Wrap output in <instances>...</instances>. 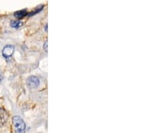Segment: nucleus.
I'll list each match as a JSON object with an SVG mask.
<instances>
[{
  "label": "nucleus",
  "instance_id": "nucleus-4",
  "mask_svg": "<svg viewBox=\"0 0 152 133\" xmlns=\"http://www.w3.org/2000/svg\"><path fill=\"white\" fill-rule=\"evenodd\" d=\"M14 52V47L13 45H6L3 49L2 55L5 58H9L11 57Z\"/></svg>",
  "mask_w": 152,
  "mask_h": 133
},
{
  "label": "nucleus",
  "instance_id": "nucleus-1",
  "mask_svg": "<svg viewBox=\"0 0 152 133\" xmlns=\"http://www.w3.org/2000/svg\"><path fill=\"white\" fill-rule=\"evenodd\" d=\"M12 122L16 132L20 133L24 132L25 129H26V124H25V122L22 120V118H21L18 116H16L13 117Z\"/></svg>",
  "mask_w": 152,
  "mask_h": 133
},
{
  "label": "nucleus",
  "instance_id": "nucleus-6",
  "mask_svg": "<svg viewBox=\"0 0 152 133\" xmlns=\"http://www.w3.org/2000/svg\"><path fill=\"white\" fill-rule=\"evenodd\" d=\"M10 26L11 27L14 28H18L20 26H22V22L21 21L18 20H13L10 22Z\"/></svg>",
  "mask_w": 152,
  "mask_h": 133
},
{
  "label": "nucleus",
  "instance_id": "nucleus-11",
  "mask_svg": "<svg viewBox=\"0 0 152 133\" xmlns=\"http://www.w3.org/2000/svg\"><path fill=\"white\" fill-rule=\"evenodd\" d=\"M1 69H0V76H1Z\"/></svg>",
  "mask_w": 152,
  "mask_h": 133
},
{
  "label": "nucleus",
  "instance_id": "nucleus-2",
  "mask_svg": "<svg viewBox=\"0 0 152 133\" xmlns=\"http://www.w3.org/2000/svg\"><path fill=\"white\" fill-rule=\"evenodd\" d=\"M39 78L35 76H30L26 80V84L30 88H36L39 86Z\"/></svg>",
  "mask_w": 152,
  "mask_h": 133
},
{
  "label": "nucleus",
  "instance_id": "nucleus-9",
  "mask_svg": "<svg viewBox=\"0 0 152 133\" xmlns=\"http://www.w3.org/2000/svg\"><path fill=\"white\" fill-rule=\"evenodd\" d=\"M45 32H47V25L45 26Z\"/></svg>",
  "mask_w": 152,
  "mask_h": 133
},
{
  "label": "nucleus",
  "instance_id": "nucleus-10",
  "mask_svg": "<svg viewBox=\"0 0 152 133\" xmlns=\"http://www.w3.org/2000/svg\"><path fill=\"white\" fill-rule=\"evenodd\" d=\"M1 80H2V77L0 76V82H1Z\"/></svg>",
  "mask_w": 152,
  "mask_h": 133
},
{
  "label": "nucleus",
  "instance_id": "nucleus-7",
  "mask_svg": "<svg viewBox=\"0 0 152 133\" xmlns=\"http://www.w3.org/2000/svg\"><path fill=\"white\" fill-rule=\"evenodd\" d=\"M43 5H41V7H40V8L36 9H35V11H34V12H31V13H30V14H29V16H33V15H35V14H36V13H37L40 12V11H41L42 10V9H43Z\"/></svg>",
  "mask_w": 152,
  "mask_h": 133
},
{
  "label": "nucleus",
  "instance_id": "nucleus-8",
  "mask_svg": "<svg viewBox=\"0 0 152 133\" xmlns=\"http://www.w3.org/2000/svg\"><path fill=\"white\" fill-rule=\"evenodd\" d=\"M43 49L45 50V52H47V41H46L45 42V44H44V46H43Z\"/></svg>",
  "mask_w": 152,
  "mask_h": 133
},
{
  "label": "nucleus",
  "instance_id": "nucleus-3",
  "mask_svg": "<svg viewBox=\"0 0 152 133\" xmlns=\"http://www.w3.org/2000/svg\"><path fill=\"white\" fill-rule=\"evenodd\" d=\"M9 115L4 109L0 108V127H2L6 124L8 120Z\"/></svg>",
  "mask_w": 152,
  "mask_h": 133
},
{
  "label": "nucleus",
  "instance_id": "nucleus-5",
  "mask_svg": "<svg viewBox=\"0 0 152 133\" xmlns=\"http://www.w3.org/2000/svg\"><path fill=\"white\" fill-rule=\"evenodd\" d=\"M28 14L26 9H22V10L17 11L14 13V16L18 19H22Z\"/></svg>",
  "mask_w": 152,
  "mask_h": 133
}]
</instances>
